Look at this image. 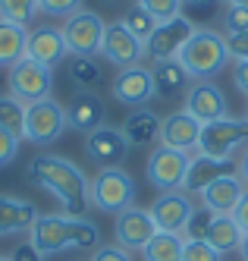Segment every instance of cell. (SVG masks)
<instances>
[{"label": "cell", "mask_w": 248, "mask_h": 261, "mask_svg": "<svg viewBox=\"0 0 248 261\" xmlns=\"http://www.w3.org/2000/svg\"><path fill=\"white\" fill-rule=\"evenodd\" d=\"M198 139H201V123L188 110H176V114L160 120V145L192 151V148H198Z\"/></svg>", "instance_id": "44dd1931"}, {"label": "cell", "mask_w": 248, "mask_h": 261, "mask_svg": "<svg viewBox=\"0 0 248 261\" xmlns=\"http://www.w3.org/2000/svg\"><path fill=\"white\" fill-rule=\"evenodd\" d=\"M123 136L132 145H151V142H157L160 139V117L154 114V110H148V107H139V110H132V114L126 117L123 123Z\"/></svg>", "instance_id": "603a6c76"}, {"label": "cell", "mask_w": 248, "mask_h": 261, "mask_svg": "<svg viewBox=\"0 0 248 261\" xmlns=\"http://www.w3.org/2000/svg\"><path fill=\"white\" fill-rule=\"evenodd\" d=\"M239 170V164H233V158H207V154H195L188 161V170H185V182H182V192H204L207 186L220 176H230Z\"/></svg>", "instance_id": "d6986e66"}, {"label": "cell", "mask_w": 248, "mask_h": 261, "mask_svg": "<svg viewBox=\"0 0 248 261\" xmlns=\"http://www.w3.org/2000/svg\"><path fill=\"white\" fill-rule=\"evenodd\" d=\"M245 123H248V107H245Z\"/></svg>", "instance_id": "7dc6e473"}, {"label": "cell", "mask_w": 248, "mask_h": 261, "mask_svg": "<svg viewBox=\"0 0 248 261\" xmlns=\"http://www.w3.org/2000/svg\"><path fill=\"white\" fill-rule=\"evenodd\" d=\"M107 110H104V101L94 95V91H79L69 107H66V123L69 129H75V133H94V129H101L107 126Z\"/></svg>", "instance_id": "ffe728a7"}, {"label": "cell", "mask_w": 248, "mask_h": 261, "mask_svg": "<svg viewBox=\"0 0 248 261\" xmlns=\"http://www.w3.org/2000/svg\"><path fill=\"white\" fill-rule=\"evenodd\" d=\"M107 4H120V0H107Z\"/></svg>", "instance_id": "c3c4849f"}, {"label": "cell", "mask_w": 248, "mask_h": 261, "mask_svg": "<svg viewBox=\"0 0 248 261\" xmlns=\"http://www.w3.org/2000/svg\"><path fill=\"white\" fill-rule=\"evenodd\" d=\"M0 261H10V258H4V255H0Z\"/></svg>", "instance_id": "681fc988"}, {"label": "cell", "mask_w": 248, "mask_h": 261, "mask_svg": "<svg viewBox=\"0 0 248 261\" xmlns=\"http://www.w3.org/2000/svg\"><path fill=\"white\" fill-rule=\"evenodd\" d=\"M245 195V182L239 173H230V176H220L214 179L207 189L201 192V208H207L214 217H230L236 211V204L242 201Z\"/></svg>", "instance_id": "ac0fdd59"}, {"label": "cell", "mask_w": 248, "mask_h": 261, "mask_svg": "<svg viewBox=\"0 0 248 261\" xmlns=\"http://www.w3.org/2000/svg\"><path fill=\"white\" fill-rule=\"evenodd\" d=\"M135 4L151 13L157 22H167V19H173V16H182V0H135Z\"/></svg>", "instance_id": "d6a6232c"}, {"label": "cell", "mask_w": 248, "mask_h": 261, "mask_svg": "<svg viewBox=\"0 0 248 261\" xmlns=\"http://www.w3.org/2000/svg\"><path fill=\"white\" fill-rule=\"evenodd\" d=\"M113 233H117V246H123L126 252H145V246L157 233V223L148 208H129V211L117 214Z\"/></svg>", "instance_id": "5bb4252c"}, {"label": "cell", "mask_w": 248, "mask_h": 261, "mask_svg": "<svg viewBox=\"0 0 248 261\" xmlns=\"http://www.w3.org/2000/svg\"><path fill=\"white\" fill-rule=\"evenodd\" d=\"M10 261H44V255L38 252L32 242H19L13 249V255H10Z\"/></svg>", "instance_id": "60d3db41"}, {"label": "cell", "mask_w": 248, "mask_h": 261, "mask_svg": "<svg viewBox=\"0 0 248 261\" xmlns=\"http://www.w3.org/2000/svg\"><path fill=\"white\" fill-rule=\"evenodd\" d=\"M7 85H10V95L19 98L25 107L35 101H44L50 98V88H53V69L35 63V60H19L16 66L7 69Z\"/></svg>", "instance_id": "8992f818"}, {"label": "cell", "mask_w": 248, "mask_h": 261, "mask_svg": "<svg viewBox=\"0 0 248 261\" xmlns=\"http://www.w3.org/2000/svg\"><path fill=\"white\" fill-rule=\"evenodd\" d=\"M230 7H248V0H230Z\"/></svg>", "instance_id": "bcb514c9"}, {"label": "cell", "mask_w": 248, "mask_h": 261, "mask_svg": "<svg viewBox=\"0 0 248 261\" xmlns=\"http://www.w3.org/2000/svg\"><path fill=\"white\" fill-rule=\"evenodd\" d=\"M195 32V22L188 16H173L167 22H157V29L151 32V38L145 41V60L154 66V63H163V60H176L182 44L192 38Z\"/></svg>", "instance_id": "ba28073f"}, {"label": "cell", "mask_w": 248, "mask_h": 261, "mask_svg": "<svg viewBox=\"0 0 248 261\" xmlns=\"http://www.w3.org/2000/svg\"><path fill=\"white\" fill-rule=\"evenodd\" d=\"M148 211H151V217H154L160 233H182L188 217H192V211H195V204H192V198H188L185 192H160Z\"/></svg>", "instance_id": "9a60e30c"}, {"label": "cell", "mask_w": 248, "mask_h": 261, "mask_svg": "<svg viewBox=\"0 0 248 261\" xmlns=\"http://www.w3.org/2000/svg\"><path fill=\"white\" fill-rule=\"evenodd\" d=\"M29 50V29L16 22H0V66L10 69L19 60H25Z\"/></svg>", "instance_id": "cb8c5ba5"}, {"label": "cell", "mask_w": 248, "mask_h": 261, "mask_svg": "<svg viewBox=\"0 0 248 261\" xmlns=\"http://www.w3.org/2000/svg\"><path fill=\"white\" fill-rule=\"evenodd\" d=\"M38 13V0H0V22L29 25Z\"/></svg>", "instance_id": "f546056e"}, {"label": "cell", "mask_w": 248, "mask_h": 261, "mask_svg": "<svg viewBox=\"0 0 248 261\" xmlns=\"http://www.w3.org/2000/svg\"><path fill=\"white\" fill-rule=\"evenodd\" d=\"M223 25H226V35L248 32V7H230L223 16Z\"/></svg>", "instance_id": "8d00e7d4"}, {"label": "cell", "mask_w": 248, "mask_h": 261, "mask_svg": "<svg viewBox=\"0 0 248 261\" xmlns=\"http://www.w3.org/2000/svg\"><path fill=\"white\" fill-rule=\"evenodd\" d=\"M211 220H214V214L207 208H195L192 217H188V223H185V230H182V239L185 242H204L207 230H211Z\"/></svg>", "instance_id": "1f68e13d"}, {"label": "cell", "mask_w": 248, "mask_h": 261, "mask_svg": "<svg viewBox=\"0 0 248 261\" xmlns=\"http://www.w3.org/2000/svg\"><path fill=\"white\" fill-rule=\"evenodd\" d=\"M91 261H132V255L123 246H98L91 255Z\"/></svg>", "instance_id": "ab89813d"}, {"label": "cell", "mask_w": 248, "mask_h": 261, "mask_svg": "<svg viewBox=\"0 0 248 261\" xmlns=\"http://www.w3.org/2000/svg\"><path fill=\"white\" fill-rule=\"evenodd\" d=\"M185 110L192 114L201 126L226 117V95L214 82H195L185 95Z\"/></svg>", "instance_id": "e0dca14e"}, {"label": "cell", "mask_w": 248, "mask_h": 261, "mask_svg": "<svg viewBox=\"0 0 248 261\" xmlns=\"http://www.w3.org/2000/svg\"><path fill=\"white\" fill-rule=\"evenodd\" d=\"M69 79L79 85L82 91H88L94 85H101L104 72H101V66H98V60H94V57H72L69 60Z\"/></svg>", "instance_id": "83f0119b"}, {"label": "cell", "mask_w": 248, "mask_h": 261, "mask_svg": "<svg viewBox=\"0 0 248 261\" xmlns=\"http://www.w3.org/2000/svg\"><path fill=\"white\" fill-rule=\"evenodd\" d=\"M239 255H242V261H248V233H245L242 242H239Z\"/></svg>", "instance_id": "f6af8a7d"}, {"label": "cell", "mask_w": 248, "mask_h": 261, "mask_svg": "<svg viewBox=\"0 0 248 261\" xmlns=\"http://www.w3.org/2000/svg\"><path fill=\"white\" fill-rule=\"evenodd\" d=\"M19 145H22V139H19L16 133H10V129L0 126V167H7V164H13V161H16Z\"/></svg>", "instance_id": "e575fe53"}, {"label": "cell", "mask_w": 248, "mask_h": 261, "mask_svg": "<svg viewBox=\"0 0 248 261\" xmlns=\"http://www.w3.org/2000/svg\"><path fill=\"white\" fill-rule=\"evenodd\" d=\"M188 151H179V148L170 145H157L154 151L148 154V182L160 192H179L185 182V170H188Z\"/></svg>", "instance_id": "30bf717a"}, {"label": "cell", "mask_w": 248, "mask_h": 261, "mask_svg": "<svg viewBox=\"0 0 248 261\" xmlns=\"http://www.w3.org/2000/svg\"><path fill=\"white\" fill-rule=\"evenodd\" d=\"M104 29L107 22L91 10H79L75 16L63 22V38H66V50L72 57H98L101 44H104Z\"/></svg>", "instance_id": "52a82bcc"}, {"label": "cell", "mask_w": 248, "mask_h": 261, "mask_svg": "<svg viewBox=\"0 0 248 261\" xmlns=\"http://www.w3.org/2000/svg\"><path fill=\"white\" fill-rule=\"evenodd\" d=\"M35 220H38V208L32 201L16 195H0V236L29 233Z\"/></svg>", "instance_id": "7402d4cb"}, {"label": "cell", "mask_w": 248, "mask_h": 261, "mask_svg": "<svg viewBox=\"0 0 248 261\" xmlns=\"http://www.w3.org/2000/svg\"><path fill=\"white\" fill-rule=\"evenodd\" d=\"M120 22H123V25H126V29H129L132 35H135V38H139L142 44H145V41L151 38V32L157 29V19H154V16H151V13H145V10H142L139 4L132 7V10H129V13L123 16V19H120Z\"/></svg>", "instance_id": "4dcf8cb0"}, {"label": "cell", "mask_w": 248, "mask_h": 261, "mask_svg": "<svg viewBox=\"0 0 248 261\" xmlns=\"http://www.w3.org/2000/svg\"><path fill=\"white\" fill-rule=\"evenodd\" d=\"M242 227L230 217H214L211 220V230H207V246H211L217 255H226V252H239V242H242Z\"/></svg>", "instance_id": "484cf974"}, {"label": "cell", "mask_w": 248, "mask_h": 261, "mask_svg": "<svg viewBox=\"0 0 248 261\" xmlns=\"http://www.w3.org/2000/svg\"><path fill=\"white\" fill-rule=\"evenodd\" d=\"M157 95L154 88V72H151V66H129V69H120L117 79H113V98H117L120 104L126 107H145L151 98Z\"/></svg>", "instance_id": "4fadbf2b"}, {"label": "cell", "mask_w": 248, "mask_h": 261, "mask_svg": "<svg viewBox=\"0 0 248 261\" xmlns=\"http://www.w3.org/2000/svg\"><path fill=\"white\" fill-rule=\"evenodd\" d=\"M185 239L182 233H154V239L145 246V261H182Z\"/></svg>", "instance_id": "4316f807"}, {"label": "cell", "mask_w": 248, "mask_h": 261, "mask_svg": "<svg viewBox=\"0 0 248 261\" xmlns=\"http://www.w3.org/2000/svg\"><path fill=\"white\" fill-rule=\"evenodd\" d=\"M154 72V88L157 95H179V91H188L192 88V76L185 72V66L179 60H163V63H154L151 66Z\"/></svg>", "instance_id": "d4e9b609"}, {"label": "cell", "mask_w": 248, "mask_h": 261, "mask_svg": "<svg viewBox=\"0 0 248 261\" xmlns=\"http://www.w3.org/2000/svg\"><path fill=\"white\" fill-rule=\"evenodd\" d=\"M101 57L120 69L139 66L145 63V44L132 35L123 22H107L104 29V44H101Z\"/></svg>", "instance_id": "8fae6325"}, {"label": "cell", "mask_w": 248, "mask_h": 261, "mask_svg": "<svg viewBox=\"0 0 248 261\" xmlns=\"http://www.w3.org/2000/svg\"><path fill=\"white\" fill-rule=\"evenodd\" d=\"M248 142V123L223 117L214 123L201 126V139H198V154L207 158H233L239 148Z\"/></svg>", "instance_id": "9c48e42d"}, {"label": "cell", "mask_w": 248, "mask_h": 261, "mask_svg": "<svg viewBox=\"0 0 248 261\" xmlns=\"http://www.w3.org/2000/svg\"><path fill=\"white\" fill-rule=\"evenodd\" d=\"M85 154L94 167L101 170H110V167H120L129 154V142L123 136V129H113V126H101L94 133L85 136Z\"/></svg>", "instance_id": "7c38bea8"}, {"label": "cell", "mask_w": 248, "mask_h": 261, "mask_svg": "<svg viewBox=\"0 0 248 261\" xmlns=\"http://www.w3.org/2000/svg\"><path fill=\"white\" fill-rule=\"evenodd\" d=\"M226 50H230V57H236L239 63H248V32L226 35Z\"/></svg>", "instance_id": "f35d334b"}, {"label": "cell", "mask_w": 248, "mask_h": 261, "mask_svg": "<svg viewBox=\"0 0 248 261\" xmlns=\"http://www.w3.org/2000/svg\"><path fill=\"white\" fill-rule=\"evenodd\" d=\"M182 261H220V255L207 246V242H185Z\"/></svg>", "instance_id": "74e56055"}, {"label": "cell", "mask_w": 248, "mask_h": 261, "mask_svg": "<svg viewBox=\"0 0 248 261\" xmlns=\"http://www.w3.org/2000/svg\"><path fill=\"white\" fill-rule=\"evenodd\" d=\"M239 176H242L245 189H248V145H245V154H242V161H239Z\"/></svg>", "instance_id": "ee69618b"}, {"label": "cell", "mask_w": 248, "mask_h": 261, "mask_svg": "<svg viewBox=\"0 0 248 261\" xmlns=\"http://www.w3.org/2000/svg\"><path fill=\"white\" fill-rule=\"evenodd\" d=\"M29 242L44 258L60 255L69 249H98L101 230L85 217H66V214H38L29 230Z\"/></svg>", "instance_id": "7a4b0ae2"}, {"label": "cell", "mask_w": 248, "mask_h": 261, "mask_svg": "<svg viewBox=\"0 0 248 261\" xmlns=\"http://www.w3.org/2000/svg\"><path fill=\"white\" fill-rule=\"evenodd\" d=\"M25 179L60 201L66 217H85V211L91 208V182L82 167H75L69 158L35 154L25 167Z\"/></svg>", "instance_id": "6da1fadb"}, {"label": "cell", "mask_w": 248, "mask_h": 261, "mask_svg": "<svg viewBox=\"0 0 248 261\" xmlns=\"http://www.w3.org/2000/svg\"><path fill=\"white\" fill-rule=\"evenodd\" d=\"M66 38H63V29H57V25H38L29 32V50H25V57L35 60V63H41L47 69H53L57 63H63L66 60Z\"/></svg>", "instance_id": "2e32d148"}, {"label": "cell", "mask_w": 248, "mask_h": 261, "mask_svg": "<svg viewBox=\"0 0 248 261\" xmlns=\"http://www.w3.org/2000/svg\"><path fill=\"white\" fill-rule=\"evenodd\" d=\"M233 79H236V88H239L242 95L248 98V63H236V72H233Z\"/></svg>", "instance_id": "7bdbcfd3"}, {"label": "cell", "mask_w": 248, "mask_h": 261, "mask_svg": "<svg viewBox=\"0 0 248 261\" xmlns=\"http://www.w3.org/2000/svg\"><path fill=\"white\" fill-rule=\"evenodd\" d=\"M91 204L104 214H123L129 208H135V179L120 167L101 170L91 179Z\"/></svg>", "instance_id": "277c9868"}, {"label": "cell", "mask_w": 248, "mask_h": 261, "mask_svg": "<svg viewBox=\"0 0 248 261\" xmlns=\"http://www.w3.org/2000/svg\"><path fill=\"white\" fill-rule=\"evenodd\" d=\"M22 120H25V104L13 95H0V126L22 139Z\"/></svg>", "instance_id": "f1b7e54d"}, {"label": "cell", "mask_w": 248, "mask_h": 261, "mask_svg": "<svg viewBox=\"0 0 248 261\" xmlns=\"http://www.w3.org/2000/svg\"><path fill=\"white\" fill-rule=\"evenodd\" d=\"M220 0H182V10L188 13V19H211V16L217 13Z\"/></svg>", "instance_id": "d590c367"}, {"label": "cell", "mask_w": 248, "mask_h": 261, "mask_svg": "<svg viewBox=\"0 0 248 261\" xmlns=\"http://www.w3.org/2000/svg\"><path fill=\"white\" fill-rule=\"evenodd\" d=\"M82 10V0H38V13L57 16V19H69Z\"/></svg>", "instance_id": "836d02e7"}, {"label": "cell", "mask_w": 248, "mask_h": 261, "mask_svg": "<svg viewBox=\"0 0 248 261\" xmlns=\"http://www.w3.org/2000/svg\"><path fill=\"white\" fill-rule=\"evenodd\" d=\"M185 72L195 82H211L217 72L230 63V50H226V35L214 32V29H195L176 57Z\"/></svg>", "instance_id": "3957f363"}, {"label": "cell", "mask_w": 248, "mask_h": 261, "mask_svg": "<svg viewBox=\"0 0 248 261\" xmlns=\"http://www.w3.org/2000/svg\"><path fill=\"white\" fill-rule=\"evenodd\" d=\"M233 220L242 227V233H248V189H245V195H242V201L236 204V211H233Z\"/></svg>", "instance_id": "b9f144b4"}, {"label": "cell", "mask_w": 248, "mask_h": 261, "mask_svg": "<svg viewBox=\"0 0 248 261\" xmlns=\"http://www.w3.org/2000/svg\"><path fill=\"white\" fill-rule=\"evenodd\" d=\"M69 129L66 123V107L57 104L53 98H44V101H35L25 107V120H22V142H32V145H50L57 142L63 133Z\"/></svg>", "instance_id": "5b68a950"}]
</instances>
